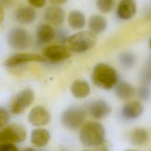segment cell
Returning a JSON list of instances; mask_svg holds the SVG:
<instances>
[{"mask_svg": "<svg viewBox=\"0 0 151 151\" xmlns=\"http://www.w3.org/2000/svg\"><path fill=\"white\" fill-rule=\"evenodd\" d=\"M105 130L99 123L87 122L82 126L80 132V140L86 147H96L102 145L104 141Z\"/></svg>", "mask_w": 151, "mask_h": 151, "instance_id": "6da1fadb", "label": "cell"}, {"mask_svg": "<svg viewBox=\"0 0 151 151\" xmlns=\"http://www.w3.org/2000/svg\"><path fill=\"white\" fill-rule=\"evenodd\" d=\"M92 81L101 88L110 89L117 84L118 75L111 66L106 63H99L93 68Z\"/></svg>", "mask_w": 151, "mask_h": 151, "instance_id": "7a4b0ae2", "label": "cell"}, {"mask_svg": "<svg viewBox=\"0 0 151 151\" xmlns=\"http://www.w3.org/2000/svg\"><path fill=\"white\" fill-rule=\"evenodd\" d=\"M97 40L96 34L90 31H82L67 37L64 45L70 51L83 52L93 48Z\"/></svg>", "mask_w": 151, "mask_h": 151, "instance_id": "3957f363", "label": "cell"}, {"mask_svg": "<svg viewBox=\"0 0 151 151\" xmlns=\"http://www.w3.org/2000/svg\"><path fill=\"white\" fill-rule=\"evenodd\" d=\"M86 117L84 110L78 106H72L65 109L61 114L63 125L70 130L78 128L83 123Z\"/></svg>", "mask_w": 151, "mask_h": 151, "instance_id": "277c9868", "label": "cell"}, {"mask_svg": "<svg viewBox=\"0 0 151 151\" xmlns=\"http://www.w3.org/2000/svg\"><path fill=\"white\" fill-rule=\"evenodd\" d=\"M27 132L25 127L17 123H12L4 128L0 132V142L17 143L25 140Z\"/></svg>", "mask_w": 151, "mask_h": 151, "instance_id": "5b68a950", "label": "cell"}, {"mask_svg": "<svg viewBox=\"0 0 151 151\" xmlns=\"http://www.w3.org/2000/svg\"><path fill=\"white\" fill-rule=\"evenodd\" d=\"M8 42L13 48L22 50L28 48L31 42V37L29 32L24 28H14L8 34Z\"/></svg>", "mask_w": 151, "mask_h": 151, "instance_id": "8992f818", "label": "cell"}, {"mask_svg": "<svg viewBox=\"0 0 151 151\" xmlns=\"http://www.w3.org/2000/svg\"><path fill=\"white\" fill-rule=\"evenodd\" d=\"M34 93L30 88H25L17 94L12 100L9 109L12 113H22L34 101Z\"/></svg>", "mask_w": 151, "mask_h": 151, "instance_id": "52a82bcc", "label": "cell"}, {"mask_svg": "<svg viewBox=\"0 0 151 151\" xmlns=\"http://www.w3.org/2000/svg\"><path fill=\"white\" fill-rule=\"evenodd\" d=\"M44 57L49 61L58 62L68 58L70 55V50L65 46L58 45H50L43 51Z\"/></svg>", "mask_w": 151, "mask_h": 151, "instance_id": "ba28073f", "label": "cell"}, {"mask_svg": "<svg viewBox=\"0 0 151 151\" xmlns=\"http://www.w3.org/2000/svg\"><path fill=\"white\" fill-rule=\"evenodd\" d=\"M46 58L40 55L31 53H20L9 57L5 61V65L7 67H14L29 62L44 61Z\"/></svg>", "mask_w": 151, "mask_h": 151, "instance_id": "9c48e42d", "label": "cell"}, {"mask_svg": "<svg viewBox=\"0 0 151 151\" xmlns=\"http://www.w3.org/2000/svg\"><path fill=\"white\" fill-rule=\"evenodd\" d=\"M28 120L34 126H42L50 121V114L44 107L38 106L34 107L29 113Z\"/></svg>", "mask_w": 151, "mask_h": 151, "instance_id": "30bf717a", "label": "cell"}, {"mask_svg": "<svg viewBox=\"0 0 151 151\" xmlns=\"http://www.w3.org/2000/svg\"><path fill=\"white\" fill-rule=\"evenodd\" d=\"M88 111L93 117L101 119L107 117L111 113V107L103 100H97L89 104Z\"/></svg>", "mask_w": 151, "mask_h": 151, "instance_id": "8fae6325", "label": "cell"}, {"mask_svg": "<svg viewBox=\"0 0 151 151\" xmlns=\"http://www.w3.org/2000/svg\"><path fill=\"white\" fill-rule=\"evenodd\" d=\"M137 5L135 0H122L117 8V15L122 20L131 19L135 15Z\"/></svg>", "mask_w": 151, "mask_h": 151, "instance_id": "7c38bea8", "label": "cell"}, {"mask_svg": "<svg viewBox=\"0 0 151 151\" xmlns=\"http://www.w3.org/2000/svg\"><path fill=\"white\" fill-rule=\"evenodd\" d=\"M44 17L48 22L55 26H60L64 22L65 14L63 8L57 5H53L45 9Z\"/></svg>", "mask_w": 151, "mask_h": 151, "instance_id": "4fadbf2b", "label": "cell"}, {"mask_svg": "<svg viewBox=\"0 0 151 151\" xmlns=\"http://www.w3.org/2000/svg\"><path fill=\"white\" fill-rule=\"evenodd\" d=\"M143 107L137 101H132L127 103L122 108V115L127 120H133L139 117L142 114Z\"/></svg>", "mask_w": 151, "mask_h": 151, "instance_id": "5bb4252c", "label": "cell"}, {"mask_svg": "<svg viewBox=\"0 0 151 151\" xmlns=\"http://www.w3.org/2000/svg\"><path fill=\"white\" fill-rule=\"evenodd\" d=\"M35 9L30 6H23L18 8L15 13L16 20L21 24H30L36 19Z\"/></svg>", "mask_w": 151, "mask_h": 151, "instance_id": "9a60e30c", "label": "cell"}, {"mask_svg": "<svg viewBox=\"0 0 151 151\" xmlns=\"http://www.w3.org/2000/svg\"><path fill=\"white\" fill-rule=\"evenodd\" d=\"M50 139V134L44 129H37L33 130L31 134V143L36 147L45 146Z\"/></svg>", "mask_w": 151, "mask_h": 151, "instance_id": "2e32d148", "label": "cell"}, {"mask_svg": "<svg viewBox=\"0 0 151 151\" xmlns=\"http://www.w3.org/2000/svg\"><path fill=\"white\" fill-rule=\"evenodd\" d=\"M71 91L74 97L82 99L87 97L90 91L88 84L83 80H76L74 81L71 87Z\"/></svg>", "mask_w": 151, "mask_h": 151, "instance_id": "e0dca14e", "label": "cell"}, {"mask_svg": "<svg viewBox=\"0 0 151 151\" xmlns=\"http://www.w3.org/2000/svg\"><path fill=\"white\" fill-rule=\"evenodd\" d=\"M107 27V21L100 15H92L88 20V28L90 31L94 34L103 32Z\"/></svg>", "mask_w": 151, "mask_h": 151, "instance_id": "ac0fdd59", "label": "cell"}, {"mask_svg": "<svg viewBox=\"0 0 151 151\" xmlns=\"http://www.w3.org/2000/svg\"><path fill=\"white\" fill-rule=\"evenodd\" d=\"M37 37L39 41L45 43L50 41L55 37V31L48 24H41L37 29Z\"/></svg>", "mask_w": 151, "mask_h": 151, "instance_id": "d6986e66", "label": "cell"}, {"mask_svg": "<svg viewBox=\"0 0 151 151\" xmlns=\"http://www.w3.org/2000/svg\"><path fill=\"white\" fill-rule=\"evenodd\" d=\"M68 22L71 27L76 29L83 28L86 24V18L84 14L80 11H71L68 15Z\"/></svg>", "mask_w": 151, "mask_h": 151, "instance_id": "ffe728a7", "label": "cell"}, {"mask_svg": "<svg viewBox=\"0 0 151 151\" xmlns=\"http://www.w3.org/2000/svg\"><path fill=\"white\" fill-rule=\"evenodd\" d=\"M115 94L119 99L127 100L133 96L134 88L129 83L122 81L116 85Z\"/></svg>", "mask_w": 151, "mask_h": 151, "instance_id": "44dd1931", "label": "cell"}, {"mask_svg": "<svg viewBox=\"0 0 151 151\" xmlns=\"http://www.w3.org/2000/svg\"><path fill=\"white\" fill-rule=\"evenodd\" d=\"M130 140L134 145H145L149 140V134L145 129L137 128L131 133Z\"/></svg>", "mask_w": 151, "mask_h": 151, "instance_id": "7402d4cb", "label": "cell"}, {"mask_svg": "<svg viewBox=\"0 0 151 151\" xmlns=\"http://www.w3.org/2000/svg\"><path fill=\"white\" fill-rule=\"evenodd\" d=\"M119 61L124 68H130L134 65L136 58L135 55L131 52H123L119 56Z\"/></svg>", "mask_w": 151, "mask_h": 151, "instance_id": "603a6c76", "label": "cell"}, {"mask_svg": "<svg viewBox=\"0 0 151 151\" xmlns=\"http://www.w3.org/2000/svg\"><path fill=\"white\" fill-rule=\"evenodd\" d=\"M114 0H97V8L102 13L107 14L111 12L114 7Z\"/></svg>", "mask_w": 151, "mask_h": 151, "instance_id": "cb8c5ba5", "label": "cell"}, {"mask_svg": "<svg viewBox=\"0 0 151 151\" xmlns=\"http://www.w3.org/2000/svg\"><path fill=\"white\" fill-rule=\"evenodd\" d=\"M150 94H151L150 89L149 88V87H147L146 85L140 87L139 88L138 92H137L139 97L143 100H146L149 99V98L150 97Z\"/></svg>", "mask_w": 151, "mask_h": 151, "instance_id": "d4e9b609", "label": "cell"}, {"mask_svg": "<svg viewBox=\"0 0 151 151\" xmlns=\"http://www.w3.org/2000/svg\"><path fill=\"white\" fill-rule=\"evenodd\" d=\"M9 119L8 112L4 108L0 109V127L2 128L8 123Z\"/></svg>", "mask_w": 151, "mask_h": 151, "instance_id": "484cf974", "label": "cell"}, {"mask_svg": "<svg viewBox=\"0 0 151 151\" xmlns=\"http://www.w3.org/2000/svg\"><path fill=\"white\" fill-rule=\"evenodd\" d=\"M1 151H17V147L14 143H2L0 145Z\"/></svg>", "mask_w": 151, "mask_h": 151, "instance_id": "4316f807", "label": "cell"}, {"mask_svg": "<svg viewBox=\"0 0 151 151\" xmlns=\"http://www.w3.org/2000/svg\"><path fill=\"white\" fill-rule=\"evenodd\" d=\"M141 77H142V80L144 83L149 84L150 83H151V71H150L148 70H145L142 74Z\"/></svg>", "mask_w": 151, "mask_h": 151, "instance_id": "83f0119b", "label": "cell"}, {"mask_svg": "<svg viewBox=\"0 0 151 151\" xmlns=\"http://www.w3.org/2000/svg\"><path fill=\"white\" fill-rule=\"evenodd\" d=\"M32 6L36 8H42L45 5L46 0H27Z\"/></svg>", "mask_w": 151, "mask_h": 151, "instance_id": "f1b7e54d", "label": "cell"}, {"mask_svg": "<svg viewBox=\"0 0 151 151\" xmlns=\"http://www.w3.org/2000/svg\"><path fill=\"white\" fill-rule=\"evenodd\" d=\"M49 2L54 5H63L67 2L68 0H48Z\"/></svg>", "mask_w": 151, "mask_h": 151, "instance_id": "f546056e", "label": "cell"}, {"mask_svg": "<svg viewBox=\"0 0 151 151\" xmlns=\"http://www.w3.org/2000/svg\"><path fill=\"white\" fill-rule=\"evenodd\" d=\"M0 2L2 7H9L12 4V0H0Z\"/></svg>", "mask_w": 151, "mask_h": 151, "instance_id": "4dcf8cb0", "label": "cell"}, {"mask_svg": "<svg viewBox=\"0 0 151 151\" xmlns=\"http://www.w3.org/2000/svg\"><path fill=\"white\" fill-rule=\"evenodd\" d=\"M0 19H1V22H2L4 19V12H3V9L2 6H1V8H0Z\"/></svg>", "mask_w": 151, "mask_h": 151, "instance_id": "1f68e13d", "label": "cell"}, {"mask_svg": "<svg viewBox=\"0 0 151 151\" xmlns=\"http://www.w3.org/2000/svg\"><path fill=\"white\" fill-rule=\"evenodd\" d=\"M149 46H150V48L151 49V37H150V40H149Z\"/></svg>", "mask_w": 151, "mask_h": 151, "instance_id": "d6a6232c", "label": "cell"}]
</instances>
